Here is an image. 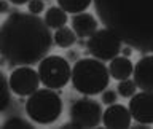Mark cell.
<instances>
[{
	"instance_id": "cell-12",
	"label": "cell",
	"mask_w": 153,
	"mask_h": 129,
	"mask_svg": "<svg viewBox=\"0 0 153 129\" xmlns=\"http://www.w3.org/2000/svg\"><path fill=\"white\" fill-rule=\"evenodd\" d=\"M72 22V30L78 38H88L97 30V19H96L91 13H76L70 19Z\"/></svg>"
},
{
	"instance_id": "cell-22",
	"label": "cell",
	"mask_w": 153,
	"mask_h": 129,
	"mask_svg": "<svg viewBox=\"0 0 153 129\" xmlns=\"http://www.w3.org/2000/svg\"><path fill=\"white\" fill-rule=\"evenodd\" d=\"M121 56H124V57H131V54H132V48L129 46V45H126V46H121Z\"/></svg>"
},
{
	"instance_id": "cell-18",
	"label": "cell",
	"mask_w": 153,
	"mask_h": 129,
	"mask_svg": "<svg viewBox=\"0 0 153 129\" xmlns=\"http://www.w3.org/2000/svg\"><path fill=\"white\" fill-rule=\"evenodd\" d=\"M2 129H33V124L21 116H11L2 123Z\"/></svg>"
},
{
	"instance_id": "cell-13",
	"label": "cell",
	"mask_w": 153,
	"mask_h": 129,
	"mask_svg": "<svg viewBox=\"0 0 153 129\" xmlns=\"http://www.w3.org/2000/svg\"><path fill=\"white\" fill-rule=\"evenodd\" d=\"M132 67H134V64L131 62L129 57L115 56L113 59H110V65L107 67V69H108V75L120 81V80H126V78L131 76Z\"/></svg>"
},
{
	"instance_id": "cell-15",
	"label": "cell",
	"mask_w": 153,
	"mask_h": 129,
	"mask_svg": "<svg viewBox=\"0 0 153 129\" xmlns=\"http://www.w3.org/2000/svg\"><path fill=\"white\" fill-rule=\"evenodd\" d=\"M75 42H76L75 32L67 26L61 27V29H56L54 35H53V43L59 48H70V46L75 45Z\"/></svg>"
},
{
	"instance_id": "cell-8",
	"label": "cell",
	"mask_w": 153,
	"mask_h": 129,
	"mask_svg": "<svg viewBox=\"0 0 153 129\" xmlns=\"http://www.w3.org/2000/svg\"><path fill=\"white\" fill-rule=\"evenodd\" d=\"M8 86L13 94L19 97H26L40 88V78H38L37 70L32 69L30 65H19L10 73Z\"/></svg>"
},
{
	"instance_id": "cell-24",
	"label": "cell",
	"mask_w": 153,
	"mask_h": 129,
	"mask_svg": "<svg viewBox=\"0 0 153 129\" xmlns=\"http://www.w3.org/2000/svg\"><path fill=\"white\" fill-rule=\"evenodd\" d=\"M62 128H64V129H80V128L76 126V124H75L74 121H69V123H65Z\"/></svg>"
},
{
	"instance_id": "cell-14",
	"label": "cell",
	"mask_w": 153,
	"mask_h": 129,
	"mask_svg": "<svg viewBox=\"0 0 153 129\" xmlns=\"http://www.w3.org/2000/svg\"><path fill=\"white\" fill-rule=\"evenodd\" d=\"M43 21H45V24L50 29H54L56 30V29H61L67 24V21H69V14L59 7H51V8L46 10Z\"/></svg>"
},
{
	"instance_id": "cell-21",
	"label": "cell",
	"mask_w": 153,
	"mask_h": 129,
	"mask_svg": "<svg viewBox=\"0 0 153 129\" xmlns=\"http://www.w3.org/2000/svg\"><path fill=\"white\" fill-rule=\"evenodd\" d=\"M117 99H118L117 91H113V89H107V88H105V89L102 91V104H104V105L115 104V102H117Z\"/></svg>"
},
{
	"instance_id": "cell-19",
	"label": "cell",
	"mask_w": 153,
	"mask_h": 129,
	"mask_svg": "<svg viewBox=\"0 0 153 129\" xmlns=\"http://www.w3.org/2000/svg\"><path fill=\"white\" fill-rule=\"evenodd\" d=\"M134 93H137V86L136 83L131 80V78H126V80H120V83L117 86V94L121 96V97H131Z\"/></svg>"
},
{
	"instance_id": "cell-9",
	"label": "cell",
	"mask_w": 153,
	"mask_h": 129,
	"mask_svg": "<svg viewBox=\"0 0 153 129\" xmlns=\"http://www.w3.org/2000/svg\"><path fill=\"white\" fill-rule=\"evenodd\" d=\"M128 110L134 121L150 126L153 123V93H150V91L134 93L129 100Z\"/></svg>"
},
{
	"instance_id": "cell-1",
	"label": "cell",
	"mask_w": 153,
	"mask_h": 129,
	"mask_svg": "<svg viewBox=\"0 0 153 129\" xmlns=\"http://www.w3.org/2000/svg\"><path fill=\"white\" fill-rule=\"evenodd\" d=\"M51 45V29L35 14L13 11L0 26V56L11 65L38 64Z\"/></svg>"
},
{
	"instance_id": "cell-23",
	"label": "cell",
	"mask_w": 153,
	"mask_h": 129,
	"mask_svg": "<svg viewBox=\"0 0 153 129\" xmlns=\"http://www.w3.org/2000/svg\"><path fill=\"white\" fill-rule=\"evenodd\" d=\"M8 0H0V13H8Z\"/></svg>"
},
{
	"instance_id": "cell-16",
	"label": "cell",
	"mask_w": 153,
	"mask_h": 129,
	"mask_svg": "<svg viewBox=\"0 0 153 129\" xmlns=\"http://www.w3.org/2000/svg\"><path fill=\"white\" fill-rule=\"evenodd\" d=\"M91 3H93V0H57V7L62 8L67 14L83 13L89 8Z\"/></svg>"
},
{
	"instance_id": "cell-2",
	"label": "cell",
	"mask_w": 153,
	"mask_h": 129,
	"mask_svg": "<svg viewBox=\"0 0 153 129\" xmlns=\"http://www.w3.org/2000/svg\"><path fill=\"white\" fill-rule=\"evenodd\" d=\"M96 13L120 40L145 54L153 50V0H93Z\"/></svg>"
},
{
	"instance_id": "cell-3",
	"label": "cell",
	"mask_w": 153,
	"mask_h": 129,
	"mask_svg": "<svg viewBox=\"0 0 153 129\" xmlns=\"http://www.w3.org/2000/svg\"><path fill=\"white\" fill-rule=\"evenodd\" d=\"M70 81L74 89L83 96L100 94L110 83L108 69L102 61L94 57H83L75 61L70 70Z\"/></svg>"
},
{
	"instance_id": "cell-10",
	"label": "cell",
	"mask_w": 153,
	"mask_h": 129,
	"mask_svg": "<svg viewBox=\"0 0 153 129\" xmlns=\"http://www.w3.org/2000/svg\"><path fill=\"white\" fill-rule=\"evenodd\" d=\"M104 126L107 129H128L131 126V113L128 107L121 104H110L107 108L102 112V119Z\"/></svg>"
},
{
	"instance_id": "cell-17",
	"label": "cell",
	"mask_w": 153,
	"mask_h": 129,
	"mask_svg": "<svg viewBox=\"0 0 153 129\" xmlns=\"http://www.w3.org/2000/svg\"><path fill=\"white\" fill-rule=\"evenodd\" d=\"M10 102H11V91L8 86V78L0 70V113L8 108Z\"/></svg>"
},
{
	"instance_id": "cell-6",
	"label": "cell",
	"mask_w": 153,
	"mask_h": 129,
	"mask_svg": "<svg viewBox=\"0 0 153 129\" xmlns=\"http://www.w3.org/2000/svg\"><path fill=\"white\" fill-rule=\"evenodd\" d=\"M85 45H86V50H88L86 51L88 54H91L97 61L105 62L120 54L123 42L120 40V37L115 32L104 27V29H97L93 35L88 37V42Z\"/></svg>"
},
{
	"instance_id": "cell-4",
	"label": "cell",
	"mask_w": 153,
	"mask_h": 129,
	"mask_svg": "<svg viewBox=\"0 0 153 129\" xmlns=\"http://www.w3.org/2000/svg\"><path fill=\"white\" fill-rule=\"evenodd\" d=\"M26 113L32 123L37 124H53L62 115V99L54 89L38 88L29 96L26 102Z\"/></svg>"
},
{
	"instance_id": "cell-7",
	"label": "cell",
	"mask_w": 153,
	"mask_h": 129,
	"mask_svg": "<svg viewBox=\"0 0 153 129\" xmlns=\"http://www.w3.org/2000/svg\"><path fill=\"white\" fill-rule=\"evenodd\" d=\"M69 116L70 121H74L80 129L96 128L100 124V119H102V107L97 100L89 99L88 96V97L75 100L70 105Z\"/></svg>"
},
{
	"instance_id": "cell-11",
	"label": "cell",
	"mask_w": 153,
	"mask_h": 129,
	"mask_svg": "<svg viewBox=\"0 0 153 129\" xmlns=\"http://www.w3.org/2000/svg\"><path fill=\"white\" fill-rule=\"evenodd\" d=\"M152 67H153V57L150 54H145L140 57L136 65L132 67V81L140 91H153V81H152Z\"/></svg>"
},
{
	"instance_id": "cell-20",
	"label": "cell",
	"mask_w": 153,
	"mask_h": 129,
	"mask_svg": "<svg viewBox=\"0 0 153 129\" xmlns=\"http://www.w3.org/2000/svg\"><path fill=\"white\" fill-rule=\"evenodd\" d=\"M27 10L30 14L40 16V13L45 11V0H29L27 2Z\"/></svg>"
},
{
	"instance_id": "cell-25",
	"label": "cell",
	"mask_w": 153,
	"mask_h": 129,
	"mask_svg": "<svg viewBox=\"0 0 153 129\" xmlns=\"http://www.w3.org/2000/svg\"><path fill=\"white\" fill-rule=\"evenodd\" d=\"M10 3H13V5H18V7H21V5H26L29 0H8Z\"/></svg>"
},
{
	"instance_id": "cell-5",
	"label": "cell",
	"mask_w": 153,
	"mask_h": 129,
	"mask_svg": "<svg viewBox=\"0 0 153 129\" xmlns=\"http://www.w3.org/2000/svg\"><path fill=\"white\" fill-rule=\"evenodd\" d=\"M70 70L72 67L69 61L62 56L46 54L38 62V78L45 88L50 89H61L70 81Z\"/></svg>"
}]
</instances>
